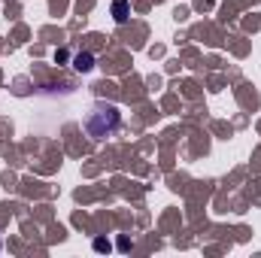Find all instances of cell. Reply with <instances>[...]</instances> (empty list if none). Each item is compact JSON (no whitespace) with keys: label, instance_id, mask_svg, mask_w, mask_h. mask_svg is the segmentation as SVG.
Segmentation results:
<instances>
[{"label":"cell","instance_id":"6da1fadb","mask_svg":"<svg viewBox=\"0 0 261 258\" xmlns=\"http://www.w3.org/2000/svg\"><path fill=\"white\" fill-rule=\"evenodd\" d=\"M82 125H85V134L91 140H107V137H113L116 131L122 128V110L116 104L97 100V104H91V110H88Z\"/></svg>","mask_w":261,"mask_h":258},{"label":"cell","instance_id":"7a4b0ae2","mask_svg":"<svg viewBox=\"0 0 261 258\" xmlns=\"http://www.w3.org/2000/svg\"><path fill=\"white\" fill-rule=\"evenodd\" d=\"M110 12H113V18H116V24H125L130 18V6L128 0H113V6H110Z\"/></svg>","mask_w":261,"mask_h":258},{"label":"cell","instance_id":"3957f363","mask_svg":"<svg viewBox=\"0 0 261 258\" xmlns=\"http://www.w3.org/2000/svg\"><path fill=\"white\" fill-rule=\"evenodd\" d=\"M73 70H79V73L94 70V55H91V52H76V55H73Z\"/></svg>","mask_w":261,"mask_h":258},{"label":"cell","instance_id":"277c9868","mask_svg":"<svg viewBox=\"0 0 261 258\" xmlns=\"http://www.w3.org/2000/svg\"><path fill=\"white\" fill-rule=\"evenodd\" d=\"M94 249H97V252H110V243H107L103 237H97V240H94Z\"/></svg>","mask_w":261,"mask_h":258}]
</instances>
